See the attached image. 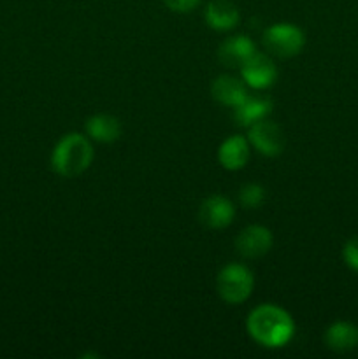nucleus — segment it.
<instances>
[{"instance_id":"obj_6","label":"nucleus","mask_w":358,"mask_h":359,"mask_svg":"<svg viewBox=\"0 0 358 359\" xmlns=\"http://www.w3.org/2000/svg\"><path fill=\"white\" fill-rule=\"evenodd\" d=\"M272 233L269 228L251 224L244 228L235 238V251L246 259H258L265 256L272 248Z\"/></svg>"},{"instance_id":"obj_4","label":"nucleus","mask_w":358,"mask_h":359,"mask_svg":"<svg viewBox=\"0 0 358 359\" xmlns=\"http://www.w3.org/2000/svg\"><path fill=\"white\" fill-rule=\"evenodd\" d=\"M263 46L277 58H293L305 44L304 32L291 23H276L263 32Z\"/></svg>"},{"instance_id":"obj_18","label":"nucleus","mask_w":358,"mask_h":359,"mask_svg":"<svg viewBox=\"0 0 358 359\" xmlns=\"http://www.w3.org/2000/svg\"><path fill=\"white\" fill-rule=\"evenodd\" d=\"M202 0H164L165 6L174 13H190V11L197 9Z\"/></svg>"},{"instance_id":"obj_2","label":"nucleus","mask_w":358,"mask_h":359,"mask_svg":"<svg viewBox=\"0 0 358 359\" xmlns=\"http://www.w3.org/2000/svg\"><path fill=\"white\" fill-rule=\"evenodd\" d=\"M93 160L91 142L81 133H67L60 139L51 154V167L62 177H77Z\"/></svg>"},{"instance_id":"obj_8","label":"nucleus","mask_w":358,"mask_h":359,"mask_svg":"<svg viewBox=\"0 0 358 359\" xmlns=\"http://www.w3.org/2000/svg\"><path fill=\"white\" fill-rule=\"evenodd\" d=\"M235 209L234 203L221 195H213L206 198L200 205L199 217L204 226L213 228V230H221L227 228L234 221Z\"/></svg>"},{"instance_id":"obj_14","label":"nucleus","mask_w":358,"mask_h":359,"mask_svg":"<svg viewBox=\"0 0 358 359\" xmlns=\"http://www.w3.org/2000/svg\"><path fill=\"white\" fill-rule=\"evenodd\" d=\"M325 344L330 351L347 353L358 347V326L347 321H337L325 332Z\"/></svg>"},{"instance_id":"obj_9","label":"nucleus","mask_w":358,"mask_h":359,"mask_svg":"<svg viewBox=\"0 0 358 359\" xmlns=\"http://www.w3.org/2000/svg\"><path fill=\"white\" fill-rule=\"evenodd\" d=\"M256 53L255 42L246 35H234L221 42L218 49V60L228 69H241Z\"/></svg>"},{"instance_id":"obj_16","label":"nucleus","mask_w":358,"mask_h":359,"mask_svg":"<svg viewBox=\"0 0 358 359\" xmlns=\"http://www.w3.org/2000/svg\"><path fill=\"white\" fill-rule=\"evenodd\" d=\"M263 198H265V189L256 184V182L244 184L241 188V193H239V200H241L246 209H256L263 202Z\"/></svg>"},{"instance_id":"obj_17","label":"nucleus","mask_w":358,"mask_h":359,"mask_svg":"<svg viewBox=\"0 0 358 359\" xmlns=\"http://www.w3.org/2000/svg\"><path fill=\"white\" fill-rule=\"evenodd\" d=\"M343 258L351 270L358 272V237L350 238L343 249Z\"/></svg>"},{"instance_id":"obj_11","label":"nucleus","mask_w":358,"mask_h":359,"mask_svg":"<svg viewBox=\"0 0 358 359\" xmlns=\"http://www.w3.org/2000/svg\"><path fill=\"white\" fill-rule=\"evenodd\" d=\"M206 21L214 30H232L241 21L237 6L232 0H211L206 7Z\"/></svg>"},{"instance_id":"obj_15","label":"nucleus","mask_w":358,"mask_h":359,"mask_svg":"<svg viewBox=\"0 0 358 359\" xmlns=\"http://www.w3.org/2000/svg\"><path fill=\"white\" fill-rule=\"evenodd\" d=\"M86 133L90 135V139L97 140V142L109 144L119 139L121 125H119V121L114 116L97 114L91 116L86 121Z\"/></svg>"},{"instance_id":"obj_7","label":"nucleus","mask_w":358,"mask_h":359,"mask_svg":"<svg viewBox=\"0 0 358 359\" xmlns=\"http://www.w3.org/2000/svg\"><path fill=\"white\" fill-rule=\"evenodd\" d=\"M241 76L244 83L253 90H265L272 86L277 79V69L272 58L262 53H255L244 65L241 67Z\"/></svg>"},{"instance_id":"obj_3","label":"nucleus","mask_w":358,"mask_h":359,"mask_svg":"<svg viewBox=\"0 0 358 359\" xmlns=\"http://www.w3.org/2000/svg\"><path fill=\"white\" fill-rule=\"evenodd\" d=\"M255 279L248 266L241 263H230L223 266L216 277V290L221 300L230 305H239L248 300L253 293Z\"/></svg>"},{"instance_id":"obj_12","label":"nucleus","mask_w":358,"mask_h":359,"mask_svg":"<svg viewBox=\"0 0 358 359\" xmlns=\"http://www.w3.org/2000/svg\"><path fill=\"white\" fill-rule=\"evenodd\" d=\"M249 160V140L242 135H232L218 149V161L227 170H241Z\"/></svg>"},{"instance_id":"obj_13","label":"nucleus","mask_w":358,"mask_h":359,"mask_svg":"<svg viewBox=\"0 0 358 359\" xmlns=\"http://www.w3.org/2000/svg\"><path fill=\"white\" fill-rule=\"evenodd\" d=\"M211 93L213 98L218 104H223L227 107H237L246 97H248V91H246V83L239 81L234 76H220L216 77V81L211 86Z\"/></svg>"},{"instance_id":"obj_1","label":"nucleus","mask_w":358,"mask_h":359,"mask_svg":"<svg viewBox=\"0 0 358 359\" xmlns=\"http://www.w3.org/2000/svg\"><path fill=\"white\" fill-rule=\"evenodd\" d=\"M246 328L256 344L269 349L284 347L295 335V323L284 309L263 304L253 309L248 316Z\"/></svg>"},{"instance_id":"obj_5","label":"nucleus","mask_w":358,"mask_h":359,"mask_svg":"<svg viewBox=\"0 0 358 359\" xmlns=\"http://www.w3.org/2000/svg\"><path fill=\"white\" fill-rule=\"evenodd\" d=\"M248 140L260 154L269 158L277 156V154L283 153L284 142H286L281 126L269 121V119H262V121L249 126Z\"/></svg>"},{"instance_id":"obj_10","label":"nucleus","mask_w":358,"mask_h":359,"mask_svg":"<svg viewBox=\"0 0 358 359\" xmlns=\"http://www.w3.org/2000/svg\"><path fill=\"white\" fill-rule=\"evenodd\" d=\"M272 112V102L263 95H248L237 107H234V121L239 126L249 128L255 123L269 118Z\"/></svg>"}]
</instances>
